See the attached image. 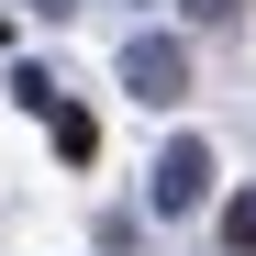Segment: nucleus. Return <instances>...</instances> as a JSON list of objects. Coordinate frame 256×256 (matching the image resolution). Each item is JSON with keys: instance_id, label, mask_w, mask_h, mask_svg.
I'll use <instances>...</instances> for the list:
<instances>
[{"instance_id": "nucleus-4", "label": "nucleus", "mask_w": 256, "mask_h": 256, "mask_svg": "<svg viewBox=\"0 0 256 256\" xmlns=\"http://www.w3.org/2000/svg\"><path fill=\"white\" fill-rule=\"evenodd\" d=\"M223 256H256V190L223 200Z\"/></svg>"}, {"instance_id": "nucleus-2", "label": "nucleus", "mask_w": 256, "mask_h": 256, "mask_svg": "<svg viewBox=\"0 0 256 256\" xmlns=\"http://www.w3.org/2000/svg\"><path fill=\"white\" fill-rule=\"evenodd\" d=\"M145 200H156V212H200V200H212V145L178 134V145L156 156V190H145Z\"/></svg>"}, {"instance_id": "nucleus-3", "label": "nucleus", "mask_w": 256, "mask_h": 256, "mask_svg": "<svg viewBox=\"0 0 256 256\" xmlns=\"http://www.w3.org/2000/svg\"><path fill=\"white\" fill-rule=\"evenodd\" d=\"M45 134H56V156H67V167H90V156H100V122L78 112V100H56V112H45Z\"/></svg>"}, {"instance_id": "nucleus-1", "label": "nucleus", "mask_w": 256, "mask_h": 256, "mask_svg": "<svg viewBox=\"0 0 256 256\" xmlns=\"http://www.w3.org/2000/svg\"><path fill=\"white\" fill-rule=\"evenodd\" d=\"M122 90H134V100H190V45H178V34H134V45H122Z\"/></svg>"}, {"instance_id": "nucleus-6", "label": "nucleus", "mask_w": 256, "mask_h": 256, "mask_svg": "<svg viewBox=\"0 0 256 256\" xmlns=\"http://www.w3.org/2000/svg\"><path fill=\"white\" fill-rule=\"evenodd\" d=\"M22 12H45V22H67V12H78V0H22Z\"/></svg>"}, {"instance_id": "nucleus-5", "label": "nucleus", "mask_w": 256, "mask_h": 256, "mask_svg": "<svg viewBox=\"0 0 256 256\" xmlns=\"http://www.w3.org/2000/svg\"><path fill=\"white\" fill-rule=\"evenodd\" d=\"M245 12V0H190V22H234Z\"/></svg>"}, {"instance_id": "nucleus-7", "label": "nucleus", "mask_w": 256, "mask_h": 256, "mask_svg": "<svg viewBox=\"0 0 256 256\" xmlns=\"http://www.w3.org/2000/svg\"><path fill=\"white\" fill-rule=\"evenodd\" d=\"M0 34H12V22H0Z\"/></svg>"}]
</instances>
